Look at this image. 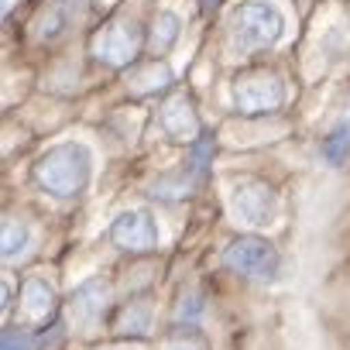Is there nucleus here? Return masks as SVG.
Returning <instances> with one entry per match:
<instances>
[{
    "label": "nucleus",
    "instance_id": "nucleus-6",
    "mask_svg": "<svg viewBox=\"0 0 350 350\" xmlns=\"http://www.w3.org/2000/svg\"><path fill=\"white\" fill-rule=\"evenodd\" d=\"M110 244L117 251H127V254H144V251H154L158 241H161V230L154 224V217L148 210H124L113 217L110 230H107Z\"/></svg>",
    "mask_w": 350,
    "mask_h": 350
},
{
    "label": "nucleus",
    "instance_id": "nucleus-19",
    "mask_svg": "<svg viewBox=\"0 0 350 350\" xmlns=\"http://www.w3.org/2000/svg\"><path fill=\"white\" fill-rule=\"evenodd\" d=\"M137 83H144V86H141V93H151V90H161V86L168 83V69H165V66H161V69L154 66V69H148L144 76H137Z\"/></svg>",
    "mask_w": 350,
    "mask_h": 350
},
{
    "label": "nucleus",
    "instance_id": "nucleus-15",
    "mask_svg": "<svg viewBox=\"0 0 350 350\" xmlns=\"http://www.w3.org/2000/svg\"><path fill=\"white\" fill-rule=\"evenodd\" d=\"M203 312H206L203 295H200V292H186V295L179 299V306H175V323L193 326V323H200V316H203Z\"/></svg>",
    "mask_w": 350,
    "mask_h": 350
},
{
    "label": "nucleus",
    "instance_id": "nucleus-1",
    "mask_svg": "<svg viewBox=\"0 0 350 350\" xmlns=\"http://www.w3.org/2000/svg\"><path fill=\"white\" fill-rule=\"evenodd\" d=\"M93 179V151L83 141H62L35 161V183L55 200L79 196Z\"/></svg>",
    "mask_w": 350,
    "mask_h": 350
},
{
    "label": "nucleus",
    "instance_id": "nucleus-12",
    "mask_svg": "<svg viewBox=\"0 0 350 350\" xmlns=\"http://www.w3.org/2000/svg\"><path fill=\"white\" fill-rule=\"evenodd\" d=\"M28 244H31V227H28L25 220H18V217L4 220V234H0V247H4V258H8V261L21 258V254L28 251Z\"/></svg>",
    "mask_w": 350,
    "mask_h": 350
},
{
    "label": "nucleus",
    "instance_id": "nucleus-17",
    "mask_svg": "<svg viewBox=\"0 0 350 350\" xmlns=\"http://www.w3.org/2000/svg\"><path fill=\"white\" fill-rule=\"evenodd\" d=\"M161 350H210V347H206V340H203L200 333L179 329V333H172V336L161 343Z\"/></svg>",
    "mask_w": 350,
    "mask_h": 350
},
{
    "label": "nucleus",
    "instance_id": "nucleus-3",
    "mask_svg": "<svg viewBox=\"0 0 350 350\" xmlns=\"http://www.w3.org/2000/svg\"><path fill=\"white\" fill-rule=\"evenodd\" d=\"M220 265L241 278H254V282H271L282 271V254L271 241L265 237H237L234 244L224 247Z\"/></svg>",
    "mask_w": 350,
    "mask_h": 350
},
{
    "label": "nucleus",
    "instance_id": "nucleus-14",
    "mask_svg": "<svg viewBox=\"0 0 350 350\" xmlns=\"http://www.w3.org/2000/svg\"><path fill=\"white\" fill-rule=\"evenodd\" d=\"M347 158H350V124H336V127L323 137V161L343 165Z\"/></svg>",
    "mask_w": 350,
    "mask_h": 350
},
{
    "label": "nucleus",
    "instance_id": "nucleus-11",
    "mask_svg": "<svg viewBox=\"0 0 350 350\" xmlns=\"http://www.w3.org/2000/svg\"><path fill=\"white\" fill-rule=\"evenodd\" d=\"M113 329H117L120 336H148V329H151V306L141 302V299L131 302V306H124Z\"/></svg>",
    "mask_w": 350,
    "mask_h": 350
},
{
    "label": "nucleus",
    "instance_id": "nucleus-7",
    "mask_svg": "<svg viewBox=\"0 0 350 350\" xmlns=\"http://www.w3.org/2000/svg\"><path fill=\"white\" fill-rule=\"evenodd\" d=\"M141 52V28L134 21H117L96 31L93 38V55L107 66H127Z\"/></svg>",
    "mask_w": 350,
    "mask_h": 350
},
{
    "label": "nucleus",
    "instance_id": "nucleus-4",
    "mask_svg": "<svg viewBox=\"0 0 350 350\" xmlns=\"http://www.w3.org/2000/svg\"><path fill=\"white\" fill-rule=\"evenodd\" d=\"M230 213L254 230H265L278 220V193L265 179H241L230 186Z\"/></svg>",
    "mask_w": 350,
    "mask_h": 350
},
{
    "label": "nucleus",
    "instance_id": "nucleus-20",
    "mask_svg": "<svg viewBox=\"0 0 350 350\" xmlns=\"http://www.w3.org/2000/svg\"><path fill=\"white\" fill-rule=\"evenodd\" d=\"M11 312V282H4V316Z\"/></svg>",
    "mask_w": 350,
    "mask_h": 350
},
{
    "label": "nucleus",
    "instance_id": "nucleus-16",
    "mask_svg": "<svg viewBox=\"0 0 350 350\" xmlns=\"http://www.w3.org/2000/svg\"><path fill=\"white\" fill-rule=\"evenodd\" d=\"M66 8L62 4H52L45 14H42V21H38V35L42 38H59L62 31H66Z\"/></svg>",
    "mask_w": 350,
    "mask_h": 350
},
{
    "label": "nucleus",
    "instance_id": "nucleus-13",
    "mask_svg": "<svg viewBox=\"0 0 350 350\" xmlns=\"http://www.w3.org/2000/svg\"><path fill=\"white\" fill-rule=\"evenodd\" d=\"M179 31H183L179 14H175V11H161V14L154 18V31H151V49H154V55L168 52V49L175 45V38H179Z\"/></svg>",
    "mask_w": 350,
    "mask_h": 350
},
{
    "label": "nucleus",
    "instance_id": "nucleus-21",
    "mask_svg": "<svg viewBox=\"0 0 350 350\" xmlns=\"http://www.w3.org/2000/svg\"><path fill=\"white\" fill-rule=\"evenodd\" d=\"M217 4H220V0H200V8H203V11H213Z\"/></svg>",
    "mask_w": 350,
    "mask_h": 350
},
{
    "label": "nucleus",
    "instance_id": "nucleus-8",
    "mask_svg": "<svg viewBox=\"0 0 350 350\" xmlns=\"http://www.w3.org/2000/svg\"><path fill=\"white\" fill-rule=\"evenodd\" d=\"M55 306H59V295H55V285L49 278H28L25 288H21V316L28 326H45L52 316H55Z\"/></svg>",
    "mask_w": 350,
    "mask_h": 350
},
{
    "label": "nucleus",
    "instance_id": "nucleus-18",
    "mask_svg": "<svg viewBox=\"0 0 350 350\" xmlns=\"http://www.w3.org/2000/svg\"><path fill=\"white\" fill-rule=\"evenodd\" d=\"M49 336H31L28 329H4V350H38Z\"/></svg>",
    "mask_w": 350,
    "mask_h": 350
},
{
    "label": "nucleus",
    "instance_id": "nucleus-9",
    "mask_svg": "<svg viewBox=\"0 0 350 350\" xmlns=\"http://www.w3.org/2000/svg\"><path fill=\"white\" fill-rule=\"evenodd\" d=\"M161 131L172 137V141H186V144H196L203 137L200 131V117L193 110V103L186 96H175L161 107Z\"/></svg>",
    "mask_w": 350,
    "mask_h": 350
},
{
    "label": "nucleus",
    "instance_id": "nucleus-2",
    "mask_svg": "<svg viewBox=\"0 0 350 350\" xmlns=\"http://www.w3.org/2000/svg\"><path fill=\"white\" fill-rule=\"evenodd\" d=\"M285 35V14L268 0H241L227 18V38L234 52L271 49Z\"/></svg>",
    "mask_w": 350,
    "mask_h": 350
},
{
    "label": "nucleus",
    "instance_id": "nucleus-10",
    "mask_svg": "<svg viewBox=\"0 0 350 350\" xmlns=\"http://www.w3.org/2000/svg\"><path fill=\"white\" fill-rule=\"evenodd\" d=\"M103 309H107V282L103 278L83 282L69 299V316L76 326H93L103 316Z\"/></svg>",
    "mask_w": 350,
    "mask_h": 350
},
{
    "label": "nucleus",
    "instance_id": "nucleus-5",
    "mask_svg": "<svg viewBox=\"0 0 350 350\" xmlns=\"http://www.w3.org/2000/svg\"><path fill=\"white\" fill-rule=\"evenodd\" d=\"M285 83L275 72H251L244 79L234 83V107L247 117L258 113H275L285 103Z\"/></svg>",
    "mask_w": 350,
    "mask_h": 350
}]
</instances>
